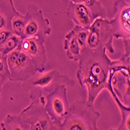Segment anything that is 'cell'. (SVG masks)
Listing matches in <instances>:
<instances>
[{
  "mask_svg": "<svg viewBox=\"0 0 130 130\" xmlns=\"http://www.w3.org/2000/svg\"><path fill=\"white\" fill-rule=\"evenodd\" d=\"M65 85L74 87L75 81L68 75L62 74L57 70L38 72L23 81V88L29 93L31 100L45 97L56 86Z\"/></svg>",
  "mask_w": 130,
  "mask_h": 130,
  "instance_id": "3",
  "label": "cell"
},
{
  "mask_svg": "<svg viewBox=\"0 0 130 130\" xmlns=\"http://www.w3.org/2000/svg\"><path fill=\"white\" fill-rule=\"evenodd\" d=\"M0 125L3 130H27L17 115L8 114Z\"/></svg>",
  "mask_w": 130,
  "mask_h": 130,
  "instance_id": "17",
  "label": "cell"
},
{
  "mask_svg": "<svg viewBox=\"0 0 130 130\" xmlns=\"http://www.w3.org/2000/svg\"><path fill=\"white\" fill-rule=\"evenodd\" d=\"M130 41L123 40L125 52L122 56L112 61L108 81L107 90L111 97H115L125 107L129 108V58Z\"/></svg>",
  "mask_w": 130,
  "mask_h": 130,
  "instance_id": "2",
  "label": "cell"
},
{
  "mask_svg": "<svg viewBox=\"0 0 130 130\" xmlns=\"http://www.w3.org/2000/svg\"><path fill=\"white\" fill-rule=\"evenodd\" d=\"M6 56L7 55H6L3 53V51L1 50V48H0V75L9 78V72L8 65H7Z\"/></svg>",
  "mask_w": 130,
  "mask_h": 130,
  "instance_id": "21",
  "label": "cell"
},
{
  "mask_svg": "<svg viewBox=\"0 0 130 130\" xmlns=\"http://www.w3.org/2000/svg\"><path fill=\"white\" fill-rule=\"evenodd\" d=\"M66 14L76 25L89 29L93 21L88 7L84 3H73L69 2Z\"/></svg>",
  "mask_w": 130,
  "mask_h": 130,
  "instance_id": "12",
  "label": "cell"
},
{
  "mask_svg": "<svg viewBox=\"0 0 130 130\" xmlns=\"http://www.w3.org/2000/svg\"><path fill=\"white\" fill-rule=\"evenodd\" d=\"M6 59L9 72V80L12 81L23 82L37 72L31 60L18 47L7 54Z\"/></svg>",
  "mask_w": 130,
  "mask_h": 130,
  "instance_id": "9",
  "label": "cell"
},
{
  "mask_svg": "<svg viewBox=\"0 0 130 130\" xmlns=\"http://www.w3.org/2000/svg\"><path fill=\"white\" fill-rule=\"evenodd\" d=\"M100 117L101 113L95 109L94 104L78 100L70 106L63 122L55 126L54 130H101L98 127Z\"/></svg>",
  "mask_w": 130,
  "mask_h": 130,
  "instance_id": "4",
  "label": "cell"
},
{
  "mask_svg": "<svg viewBox=\"0 0 130 130\" xmlns=\"http://www.w3.org/2000/svg\"><path fill=\"white\" fill-rule=\"evenodd\" d=\"M18 48L33 62L37 72H45L48 56L44 42L37 38H26L20 40Z\"/></svg>",
  "mask_w": 130,
  "mask_h": 130,
  "instance_id": "11",
  "label": "cell"
},
{
  "mask_svg": "<svg viewBox=\"0 0 130 130\" xmlns=\"http://www.w3.org/2000/svg\"><path fill=\"white\" fill-rule=\"evenodd\" d=\"M116 105L119 108L122 114V121L119 126L117 128H111L110 130H130L129 124H130V108L125 107L121 103V102L118 100L115 97H112Z\"/></svg>",
  "mask_w": 130,
  "mask_h": 130,
  "instance_id": "16",
  "label": "cell"
},
{
  "mask_svg": "<svg viewBox=\"0 0 130 130\" xmlns=\"http://www.w3.org/2000/svg\"><path fill=\"white\" fill-rule=\"evenodd\" d=\"M11 34L13 33L7 31H3L2 32H0V46H2L4 44V42L6 41V39Z\"/></svg>",
  "mask_w": 130,
  "mask_h": 130,
  "instance_id": "22",
  "label": "cell"
},
{
  "mask_svg": "<svg viewBox=\"0 0 130 130\" xmlns=\"http://www.w3.org/2000/svg\"><path fill=\"white\" fill-rule=\"evenodd\" d=\"M114 38L130 39V5L125 0H116L114 17L109 20Z\"/></svg>",
  "mask_w": 130,
  "mask_h": 130,
  "instance_id": "10",
  "label": "cell"
},
{
  "mask_svg": "<svg viewBox=\"0 0 130 130\" xmlns=\"http://www.w3.org/2000/svg\"><path fill=\"white\" fill-rule=\"evenodd\" d=\"M45 97L31 100L17 117L27 130H54L55 125L44 109Z\"/></svg>",
  "mask_w": 130,
  "mask_h": 130,
  "instance_id": "5",
  "label": "cell"
},
{
  "mask_svg": "<svg viewBox=\"0 0 130 130\" xmlns=\"http://www.w3.org/2000/svg\"><path fill=\"white\" fill-rule=\"evenodd\" d=\"M25 28L24 15L19 14L12 20V32L22 39Z\"/></svg>",
  "mask_w": 130,
  "mask_h": 130,
  "instance_id": "18",
  "label": "cell"
},
{
  "mask_svg": "<svg viewBox=\"0 0 130 130\" xmlns=\"http://www.w3.org/2000/svg\"><path fill=\"white\" fill-rule=\"evenodd\" d=\"M19 14L14 7L13 0H0V32H12V20Z\"/></svg>",
  "mask_w": 130,
  "mask_h": 130,
  "instance_id": "13",
  "label": "cell"
},
{
  "mask_svg": "<svg viewBox=\"0 0 130 130\" xmlns=\"http://www.w3.org/2000/svg\"><path fill=\"white\" fill-rule=\"evenodd\" d=\"M90 9L93 20L107 17V10L99 0H84V3Z\"/></svg>",
  "mask_w": 130,
  "mask_h": 130,
  "instance_id": "15",
  "label": "cell"
},
{
  "mask_svg": "<svg viewBox=\"0 0 130 130\" xmlns=\"http://www.w3.org/2000/svg\"><path fill=\"white\" fill-rule=\"evenodd\" d=\"M66 87L65 85L58 86L45 97L44 109L55 126L60 125L69 112Z\"/></svg>",
  "mask_w": 130,
  "mask_h": 130,
  "instance_id": "7",
  "label": "cell"
},
{
  "mask_svg": "<svg viewBox=\"0 0 130 130\" xmlns=\"http://www.w3.org/2000/svg\"><path fill=\"white\" fill-rule=\"evenodd\" d=\"M0 130H3V128H2L1 125H0Z\"/></svg>",
  "mask_w": 130,
  "mask_h": 130,
  "instance_id": "25",
  "label": "cell"
},
{
  "mask_svg": "<svg viewBox=\"0 0 130 130\" xmlns=\"http://www.w3.org/2000/svg\"><path fill=\"white\" fill-rule=\"evenodd\" d=\"M73 3H84V0H70Z\"/></svg>",
  "mask_w": 130,
  "mask_h": 130,
  "instance_id": "24",
  "label": "cell"
},
{
  "mask_svg": "<svg viewBox=\"0 0 130 130\" xmlns=\"http://www.w3.org/2000/svg\"><path fill=\"white\" fill-rule=\"evenodd\" d=\"M9 80V78L4 75H0V97H1V92H2V88L3 86L6 83V81Z\"/></svg>",
  "mask_w": 130,
  "mask_h": 130,
  "instance_id": "23",
  "label": "cell"
},
{
  "mask_svg": "<svg viewBox=\"0 0 130 130\" xmlns=\"http://www.w3.org/2000/svg\"><path fill=\"white\" fill-rule=\"evenodd\" d=\"M113 34L107 18L95 19L89 28V34L86 46L89 49L105 48L110 53H115Z\"/></svg>",
  "mask_w": 130,
  "mask_h": 130,
  "instance_id": "8",
  "label": "cell"
},
{
  "mask_svg": "<svg viewBox=\"0 0 130 130\" xmlns=\"http://www.w3.org/2000/svg\"><path fill=\"white\" fill-rule=\"evenodd\" d=\"M20 38L15 35L14 34H11L6 39V41L4 42V44L2 46H0V48H1V50L6 55H7L10 52L17 48L20 42Z\"/></svg>",
  "mask_w": 130,
  "mask_h": 130,
  "instance_id": "19",
  "label": "cell"
},
{
  "mask_svg": "<svg viewBox=\"0 0 130 130\" xmlns=\"http://www.w3.org/2000/svg\"><path fill=\"white\" fill-rule=\"evenodd\" d=\"M25 28L23 39L37 38L45 42L52 34V28L48 19L44 17L43 12L36 5L30 3L27 6L24 15Z\"/></svg>",
  "mask_w": 130,
  "mask_h": 130,
  "instance_id": "6",
  "label": "cell"
},
{
  "mask_svg": "<svg viewBox=\"0 0 130 130\" xmlns=\"http://www.w3.org/2000/svg\"><path fill=\"white\" fill-rule=\"evenodd\" d=\"M105 48L89 49L87 46L80 51L76 77L80 86L87 90L89 103L94 104L102 90L107 89L110 67L112 61Z\"/></svg>",
  "mask_w": 130,
  "mask_h": 130,
  "instance_id": "1",
  "label": "cell"
},
{
  "mask_svg": "<svg viewBox=\"0 0 130 130\" xmlns=\"http://www.w3.org/2000/svg\"><path fill=\"white\" fill-rule=\"evenodd\" d=\"M72 30L73 31L76 39L79 45V47L82 50L83 48H84L86 46L88 34H89V29L82 28L78 25H75V27Z\"/></svg>",
  "mask_w": 130,
  "mask_h": 130,
  "instance_id": "20",
  "label": "cell"
},
{
  "mask_svg": "<svg viewBox=\"0 0 130 130\" xmlns=\"http://www.w3.org/2000/svg\"><path fill=\"white\" fill-rule=\"evenodd\" d=\"M64 50L66 51V57L69 61L78 62L81 48L79 47L73 30H71L66 34L64 40Z\"/></svg>",
  "mask_w": 130,
  "mask_h": 130,
  "instance_id": "14",
  "label": "cell"
}]
</instances>
